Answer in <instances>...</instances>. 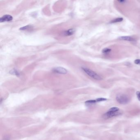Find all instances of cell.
Wrapping results in <instances>:
<instances>
[{"mask_svg":"<svg viewBox=\"0 0 140 140\" xmlns=\"http://www.w3.org/2000/svg\"><path fill=\"white\" fill-rule=\"evenodd\" d=\"M121 114L120 112V109L116 107H112L110 108L107 112L104 114L103 118L105 119L111 118L113 117H116Z\"/></svg>","mask_w":140,"mask_h":140,"instance_id":"6da1fadb","label":"cell"},{"mask_svg":"<svg viewBox=\"0 0 140 140\" xmlns=\"http://www.w3.org/2000/svg\"><path fill=\"white\" fill-rule=\"evenodd\" d=\"M82 69L86 74H87L88 76L92 78L93 79L97 80H101L102 79V78L100 76L92 70L88 69L87 68H82Z\"/></svg>","mask_w":140,"mask_h":140,"instance_id":"7a4b0ae2","label":"cell"},{"mask_svg":"<svg viewBox=\"0 0 140 140\" xmlns=\"http://www.w3.org/2000/svg\"><path fill=\"white\" fill-rule=\"evenodd\" d=\"M116 99L118 103L121 104H128L130 100L129 97L124 94H120L117 95L116 97Z\"/></svg>","mask_w":140,"mask_h":140,"instance_id":"3957f363","label":"cell"},{"mask_svg":"<svg viewBox=\"0 0 140 140\" xmlns=\"http://www.w3.org/2000/svg\"><path fill=\"white\" fill-rule=\"evenodd\" d=\"M53 71L55 73L61 74H66L68 72V71L67 70V69L62 67L55 68L53 69Z\"/></svg>","mask_w":140,"mask_h":140,"instance_id":"277c9868","label":"cell"},{"mask_svg":"<svg viewBox=\"0 0 140 140\" xmlns=\"http://www.w3.org/2000/svg\"><path fill=\"white\" fill-rule=\"evenodd\" d=\"M12 17L11 15H5L0 18V22H9L12 19Z\"/></svg>","mask_w":140,"mask_h":140,"instance_id":"5b68a950","label":"cell"},{"mask_svg":"<svg viewBox=\"0 0 140 140\" xmlns=\"http://www.w3.org/2000/svg\"><path fill=\"white\" fill-rule=\"evenodd\" d=\"M119 39L122 40H125L128 41L134 42L135 40L134 38L130 36H122L119 38Z\"/></svg>","mask_w":140,"mask_h":140,"instance_id":"8992f818","label":"cell"},{"mask_svg":"<svg viewBox=\"0 0 140 140\" xmlns=\"http://www.w3.org/2000/svg\"><path fill=\"white\" fill-rule=\"evenodd\" d=\"M74 30L73 29H69V30L66 31L64 34H65L66 35H72L73 33H74Z\"/></svg>","mask_w":140,"mask_h":140,"instance_id":"52a82bcc","label":"cell"},{"mask_svg":"<svg viewBox=\"0 0 140 140\" xmlns=\"http://www.w3.org/2000/svg\"><path fill=\"white\" fill-rule=\"evenodd\" d=\"M123 19L122 18H118L115 19L114 20H112L110 23H117V22H121L123 21Z\"/></svg>","mask_w":140,"mask_h":140,"instance_id":"ba28073f","label":"cell"},{"mask_svg":"<svg viewBox=\"0 0 140 140\" xmlns=\"http://www.w3.org/2000/svg\"><path fill=\"white\" fill-rule=\"evenodd\" d=\"M97 102V99L95 100H90L87 101L85 103L87 104H95Z\"/></svg>","mask_w":140,"mask_h":140,"instance_id":"9c48e42d","label":"cell"},{"mask_svg":"<svg viewBox=\"0 0 140 140\" xmlns=\"http://www.w3.org/2000/svg\"><path fill=\"white\" fill-rule=\"evenodd\" d=\"M111 51V50L110 49H108V48H105L104 49L102 50V53H104V54H107L110 53V51Z\"/></svg>","mask_w":140,"mask_h":140,"instance_id":"30bf717a","label":"cell"},{"mask_svg":"<svg viewBox=\"0 0 140 140\" xmlns=\"http://www.w3.org/2000/svg\"><path fill=\"white\" fill-rule=\"evenodd\" d=\"M30 26H24L23 27H22L21 28H20V30H26L27 29H28L30 27Z\"/></svg>","mask_w":140,"mask_h":140,"instance_id":"8fae6325","label":"cell"},{"mask_svg":"<svg viewBox=\"0 0 140 140\" xmlns=\"http://www.w3.org/2000/svg\"><path fill=\"white\" fill-rule=\"evenodd\" d=\"M11 73H12V74H15L17 75H18V72L15 70H12V71H11Z\"/></svg>","mask_w":140,"mask_h":140,"instance_id":"7c38bea8","label":"cell"},{"mask_svg":"<svg viewBox=\"0 0 140 140\" xmlns=\"http://www.w3.org/2000/svg\"><path fill=\"white\" fill-rule=\"evenodd\" d=\"M136 96L137 98L138 99V100L140 102V92H136Z\"/></svg>","mask_w":140,"mask_h":140,"instance_id":"4fadbf2b","label":"cell"},{"mask_svg":"<svg viewBox=\"0 0 140 140\" xmlns=\"http://www.w3.org/2000/svg\"><path fill=\"white\" fill-rule=\"evenodd\" d=\"M134 63H135V64H139V65H140V60H135V61H134Z\"/></svg>","mask_w":140,"mask_h":140,"instance_id":"5bb4252c","label":"cell"},{"mask_svg":"<svg viewBox=\"0 0 140 140\" xmlns=\"http://www.w3.org/2000/svg\"><path fill=\"white\" fill-rule=\"evenodd\" d=\"M118 2H120V3H121V4H124V3H125L126 2V1L125 0H119Z\"/></svg>","mask_w":140,"mask_h":140,"instance_id":"9a60e30c","label":"cell"}]
</instances>
